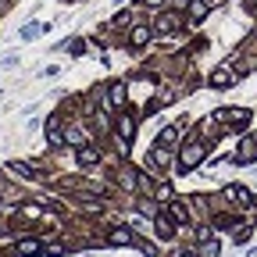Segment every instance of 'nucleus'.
Masks as SVG:
<instances>
[{"label": "nucleus", "mask_w": 257, "mask_h": 257, "mask_svg": "<svg viewBox=\"0 0 257 257\" xmlns=\"http://www.w3.org/2000/svg\"><path fill=\"white\" fill-rule=\"evenodd\" d=\"M200 257H218V243L204 239V246H200Z\"/></svg>", "instance_id": "21"}, {"label": "nucleus", "mask_w": 257, "mask_h": 257, "mask_svg": "<svg viewBox=\"0 0 257 257\" xmlns=\"http://www.w3.org/2000/svg\"><path fill=\"white\" fill-rule=\"evenodd\" d=\"M189 15H193V18H204V15H207V4H204V0H197V4H189Z\"/></svg>", "instance_id": "22"}, {"label": "nucleus", "mask_w": 257, "mask_h": 257, "mask_svg": "<svg viewBox=\"0 0 257 257\" xmlns=\"http://www.w3.org/2000/svg\"><path fill=\"white\" fill-rule=\"evenodd\" d=\"M204 154H207V147L200 140H186L182 143V154H179V168H197L200 161H204Z\"/></svg>", "instance_id": "1"}, {"label": "nucleus", "mask_w": 257, "mask_h": 257, "mask_svg": "<svg viewBox=\"0 0 257 257\" xmlns=\"http://www.w3.org/2000/svg\"><path fill=\"white\" fill-rule=\"evenodd\" d=\"M118 133H121V140H133V118H128V114L118 118Z\"/></svg>", "instance_id": "16"}, {"label": "nucleus", "mask_w": 257, "mask_h": 257, "mask_svg": "<svg viewBox=\"0 0 257 257\" xmlns=\"http://www.w3.org/2000/svg\"><path fill=\"white\" fill-rule=\"evenodd\" d=\"M111 104H114V107H121V104H125V86H121V82H114V86H111Z\"/></svg>", "instance_id": "17"}, {"label": "nucleus", "mask_w": 257, "mask_h": 257, "mask_svg": "<svg viewBox=\"0 0 257 257\" xmlns=\"http://www.w3.org/2000/svg\"><path fill=\"white\" fill-rule=\"evenodd\" d=\"M154 200L168 204V200H172V189H168V186H157V189H154Z\"/></svg>", "instance_id": "20"}, {"label": "nucleus", "mask_w": 257, "mask_h": 257, "mask_svg": "<svg viewBox=\"0 0 257 257\" xmlns=\"http://www.w3.org/2000/svg\"><path fill=\"white\" fill-rule=\"evenodd\" d=\"M179 25H182L179 15H161V18H157V32H175Z\"/></svg>", "instance_id": "8"}, {"label": "nucleus", "mask_w": 257, "mask_h": 257, "mask_svg": "<svg viewBox=\"0 0 257 257\" xmlns=\"http://www.w3.org/2000/svg\"><path fill=\"white\" fill-rule=\"evenodd\" d=\"M175 140H179V128L175 125H168V128H161V133H157V147H165V150H172Z\"/></svg>", "instance_id": "5"}, {"label": "nucleus", "mask_w": 257, "mask_h": 257, "mask_svg": "<svg viewBox=\"0 0 257 257\" xmlns=\"http://www.w3.org/2000/svg\"><path fill=\"white\" fill-rule=\"evenodd\" d=\"M214 118H218L225 128H243V125L250 121V111H246V107H225V111H218Z\"/></svg>", "instance_id": "2"}, {"label": "nucleus", "mask_w": 257, "mask_h": 257, "mask_svg": "<svg viewBox=\"0 0 257 257\" xmlns=\"http://www.w3.org/2000/svg\"><path fill=\"white\" fill-rule=\"evenodd\" d=\"M96 161H100V150H96V147H79V165H96Z\"/></svg>", "instance_id": "9"}, {"label": "nucleus", "mask_w": 257, "mask_h": 257, "mask_svg": "<svg viewBox=\"0 0 257 257\" xmlns=\"http://www.w3.org/2000/svg\"><path fill=\"white\" fill-rule=\"evenodd\" d=\"M107 243H111V246H128V243H136V236L128 232V229H111Z\"/></svg>", "instance_id": "6"}, {"label": "nucleus", "mask_w": 257, "mask_h": 257, "mask_svg": "<svg viewBox=\"0 0 257 257\" xmlns=\"http://www.w3.org/2000/svg\"><path fill=\"white\" fill-rule=\"evenodd\" d=\"M143 4H147V8H161V4H165V0H143Z\"/></svg>", "instance_id": "24"}, {"label": "nucleus", "mask_w": 257, "mask_h": 257, "mask_svg": "<svg viewBox=\"0 0 257 257\" xmlns=\"http://www.w3.org/2000/svg\"><path fill=\"white\" fill-rule=\"evenodd\" d=\"M168 214H172L175 221H186V218H189V211H186L182 200H168Z\"/></svg>", "instance_id": "12"}, {"label": "nucleus", "mask_w": 257, "mask_h": 257, "mask_svg": "<svg viewBox=\"0 0 257 257\" xmlns=\"http://www.w3.org/2000/svg\"><path fill=\"white\" fill-rule=\"evenodd\" d=\"M147 40H150V32H147L143 25H136V29H133V47H143Z\"/></svg>", "instance_id": "19"}, {"label": "nucleus", "mask_w": 257, "mask_h": 257, "mask_svg": "<svg viewBox=\"0 0 257 257\" xmlns=\"http://www.w3.org/2000/svg\"><path fill=\"white\" fill-rule=\"evenodd\" d=\"M175 257H193V253H175Z\"/></svg>", "instance_id": "26"}, {"label": "nucleus", "mask_w": 257, "mask_h": 257, "mask_svg": "<svg viewBox=\"0 0 257 257\" xmlns=\"http://www.w3.org/2000/svg\"><path fill=\"white\" fill-rule=\"evenodd\" d=\"M232 82H236V72L229 68V64H221V68L211 72V86H214V89H229Z\"/></svg>", "instance_id": "3"}, {"label": "nucleus", "mask_w": 257, "mask_h": 257, "mask_svg": "<svg viewBox=\"0 0 257 257\" xmlns=\"http://www.w3.org/2000/svg\"><path fill=\"white\" fill-rule=\"evenodd\" d=\"M257 157V140H243V147H239V161H253Z\"/></svg>", "instance_id": "14"}, {"label": "nucleus", "mask_w": 257, "mask_h": 257, "mask_svg": "<svg viewBox=\"0 0 257 257\" xmlns=\"http://www.w3.org/2000/svg\"><path fill=\"white\" fill-rule=\"evenodd\" d=\"M154 229L161 239H175V225H172V214H157L154 218Z\"/></svg>", "instance_id": "4"}, {"label": "nucleus", "mask_w": 257, "mask_h": 257, "mask_svg": "<svg viewBox=\"0 0 257 257\" xmlns=\"http://www.w3.org/2000/svg\"><path fill=\"white\" fill-rule=\"evenodd\" d=\"M175 4H179V8H182V4H189V0H175Z\"/></svg>", "instance_id": "25"}, {"label": "nucleus", "mask_w": 257, "mask_h": 257, "mask_svg": "<svg viewBox=\"0 0 257 257\" xmlns=\"http://www.w3.org/2000/svg\"><path fill=\"white\" fill-rule=\"evenodd\" d=\"M68 50H72V54H82V50H86V43H82V40H72V43H68Z\"/></svg>", "instance_id": "23"}, {"label": "nucleus", "mask_w": 257, "mask_h": 257, "mask_svg": "<svg viewBox=\"0 0 257 257\" xmlns=\"http://www.w3.org/2000/svg\"><path fill=\"white\" fill-rule=\"evenodd\" d=\"M8 172H11V175H22V179H29V175H32V168H29V165H22V161H11Z\"/></svg>", "instance_id": "18"}, {"label": "nucleus", "mask_w": 257, "mask_h": 257, "mask_svg": "<svg viewBox=\"0 0 257 257\" xmlns=\"http://www.w3.org/2000/svg\"><path fill=\"white\" fill-rule=\"evenodd\" d=\"M225 197H229L232 204H239V207H246V204H250V193H246L243 186H229V189H225Z\"/></svg>", "instance_id": "7"}, {"label": "nucleus", "mask_w": 257, "mask_h": 257, "mask_svg": "<svg viewBox=\"0 0 257 257\" xmlns=\"http://www.w3.org/2000/svg\"><path fill=\"white\" fill-rule=\"evenodd\" d=\"M47 29H50V25H40V22H32V25H25V29H22V40H36L40 32H47Z\"/></svg>", "instance_id": "15"}, {"label": "nucleus", "mask_w": 257, "mask_h": 257, "mask_svg": "<svg viewBox=\"0 0 257 257\" xmlns=\"http://www.w3.org/2000/svg\"><path fill=\"white\" fill-rule=\"evenodd\" d=\"M47 143H50V147H61V143H64V136H61V128H57L54 118L47 121Z\"/></svg>", "instance_id": "11"}, {"label": "nucleus", "mask_w": 257, "mask_h": 257, "mask_svg": "<svg viewBox=\"0 0 257 257\" xmlns=\"http://www.w3.org/2000/svg\"><path fill=\"white\" fill-rule=\"evenodd\" d=\"M253 15H257V4H253Z\"/></svg>", "instance_id": "27"}, {"label": "nucleus", "mask_w": 257, "mask_h": 257, "mask_svg": "<svg viewBox=\"0 0 257 257\" xmlns=\"http://www.w3.org/2000/svg\"><path fill=\"white\" fill-rule=\"evenodd\" d=\"M40 250H43L40 239H18V253L22 257H32V253H40Z\"/></svg>", "instance_id": "10"}, {"label": "nucleus", "mask_w": 257, "mask_h": 257, "mask_svg": "<svg viewBox=\"0 0 257 257\" xmlns=\"http://www.w3.org/2000/svg\"><path fill=\"white\" fill-rule=\"evenodd\" d=\"M150 161H154V165H157V168H168V165H172V154H168L165 147H157V150L150 154Z\"/></svg>", "instance_id": "13"}, {"label": "nucleus", "mask_w": 257, "mask_h": 257, "mask_svg": "<svg viewBox=\"0 0 257 257\" xmlns=\"http://www.w3.org/2000/svg\"><path fill=\"white\" fill-rule=\"evenodd\" d=\"M0 4H4V0H0Z\"/></svg>", "instance_id": "28"}]
</instances>
